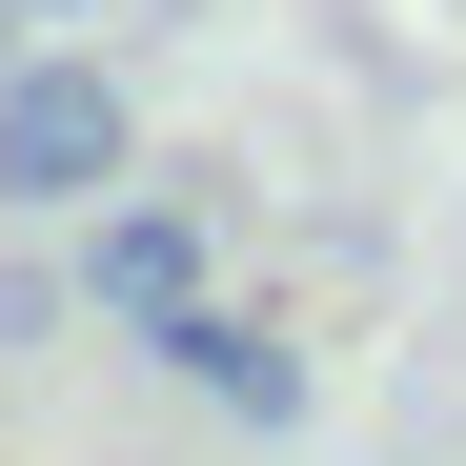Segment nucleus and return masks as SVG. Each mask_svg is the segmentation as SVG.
Returning <instances> with one entry per match:
<instances>
[{"mask_svg":"<svg viewBox=\"0 0 466 466\" xmlns=\"http://www.w3.org/2000/svg\"><path fill=\"white\" fill-rule=\"evenodd\" d=\"M102 183H142L122 61H82V41H0V203H21V223H82Z\"/></svg>","mask_w":466,"mask_h":466,"instance_id":"obj_1","label":"nucleus"},{"mask_svg":"<svg viewBox=\"0 0 466 466\" xmlns=\"http://www.w3.org/2000/svg\"><path fill=\"white\" fill-rule=\"evenodd\" d=\"M82 304L163 345L183 304H203V203H163V183H102V203H82Z\"/></svg>","mask_w":466,"mask_h":466,"instance_id":"obj_2","label":"nucleus"},{"mask_svg":"<svg viewBox=\"0 0 466 466\" xmlns=\"http://www.w3.org/2000/svg\"><path fill=\"white\" fill-rule=\"evenodd\" d=\"M163 365L203 385L223 426H304V345H284V325H244V304H223V284H203L183 325H163Z\"/></svg>","mask_w":466,"mask_h":466,"instance_id":"obj_3","label":"nucleus"},{"mask_svg":"<svg viewBox=\"0 0 466 466\" xmlns=\"http://www.w3.org/2000/svg\"><path fill=\"white\" fill-rule=\"evenodd\" d=\"M61 21H102V0H0V41H61Z\"/></svg>","mask_w":466,"mask_h":466,"instance_id":"obj_4","label":"nucleus"}]
</instances>
